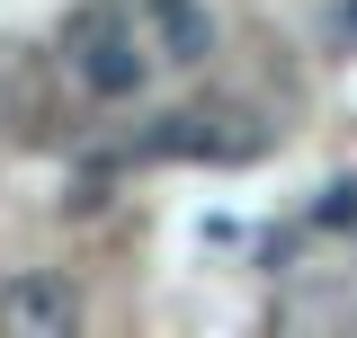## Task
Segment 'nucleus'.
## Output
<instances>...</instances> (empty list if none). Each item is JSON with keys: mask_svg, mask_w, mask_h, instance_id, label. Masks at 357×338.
<instances>
[{"mask_svg": "<svg viewBox=\"0 0 357 338\" xmlns=\"http://www.w3.org/2000/svg\"><path fill=\"white\" fill-rule=\"evenodd\" d=\"M321 223H357V187H321Z\"/></svg>", "mask_w": 357, "mask_h": 338, "instance_id": "nucleus-4", "label": "nucleus"}, {"mask_svg": "<svg viewBox=\"0 0 357 338\" xmlns=\"http://www.w3.org/2000/svg\"><path fill=\"white\" fill-rule=\"evenodd\" d=\"M72 321H81V294L63 276H9L0 285V330L9 338H63Z\"/></svg>", "mask_w": 357, "mask_h": 338, "instance_id": "nucleus-2", "label": "nucleus"}, {"mask_svg": "<svg viewBox=\"0 0 357 338\" xmlns=\"http://www.w3.org/2000/svg\"><path fill=\"white\" fill-rule=\"evenodd\" d=\"M63 54H72L81 89H98V98H126V89L143 81V54H152V45L134 36V9H116V0H89V9H72V27H63Z\"/></svg>", "mask_w": 357, "mask_h": 338, "instance_id": "nucleus-1", "label": "nucleus"}, {"mask_svg": "<svg viewBox=\"0 0 357 338\" xmlns=\"http://www.w3.org/2000/svg\"><path fill=\"white\" fill-rule=\"evenodd\" d=\"M349 27H357V9H349Z\"/></svg>", "mask_w": 357, "mask_h": 338, "instance_id": "nucleus-5", "label": "nucleus"}, {"mask_svg": "<svg viewBox=\"0 0 357 338\" xmlns=\"http://www.w3.org/2000/svg\"><path fill=\"white\" fill-rule=\"evenodd\" d=\"M143 36L161 63H206V45H215V18L197 9V0H143Z\"/></svg>", "mask_w": 357, "mask_h": 338, "instance_id": "nucleus-3", "label": "nucleus"}]
</instances>
